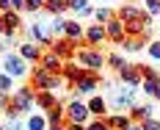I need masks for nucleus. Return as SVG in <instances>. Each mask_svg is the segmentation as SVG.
Returning <instances> with one entry per match:
<instances>
[{
  "mask_svg": "<svg viewBox=\"0 0 160 130\" xmlns=\"http://www.w3.org/2000/svg\"><path fill=\"white\" fill-rule=\"evenodd\" d=\"M91 0H66V6L75 11V14H80V17H86V14H91V6H88Z\"/></svg>",
  "mask_w": 160,
  "mask_h": 130,
  "instance_id": "nucleus-23",
  "label": "nucleus"
},
{
  "mask_svg": "<svg viewBox=\"0 0 160 130\" xmlns=\"http://www.w3.org/2000/svg\"><path fill=\"white\" fill-rule=\"evenodd\" d=\"M11 8H14V11L17 8H25V0H11Z\"/></svg>",
  "mask_w": 160,
  "mask_h": 130,
  "instance_id": "nucleus-40",
  "label": "nucleus"
},
{
  "mask_svg": "<svg viewBox=\"0 0 160 130\" xmlns=\"http://www.w3.org/2000/svg\"><path fill=\"white\" fill-rule=\"evenodd\" d=\"M119 78H122V83H127V86H138V83L144 81L141 78V66H130V64H124L119 69Z\"/></svg>",
  "mask_w": 160,
  "mask_h": 130,
  "instance_id": "nucleus-14",
  "label": "nucleus"
},
{
  "mask_svg": "<svg viewBox=\"0 0 160 130\" xmlns=\"http://www.w3.org/2000/svg\"><path fill=\"white\" fill-rule=\"evenodd\" d=\"M66 116H69V122H80V125H86L91 114H88V105H86V102L72 100V102L66 105Z\"/></svg>",
  "mask_w": 160,
  "mask_h": 130,
  "instance_id": "nucleus-9",
  "label": "nucleus"
},
{
  "mask_svg": "<svg viewBox=\"0 0 160 130\" xmlns=\"http://www.w3.org/2000/svg\"><path fill=\"white\" fill-rule=\"evenodd\" d=\"M66 108H61V105H52L47 111V125H61V119H64Z\"/></svg>",
  "mask_w": 160,
  "mask_h": 130,
  "instance_id": "nucleus-25",
  "label": "nucleus"
},
{
  "mask_svg": "<svg viewBox=\"0 0 160 130\" xmlns=\"http://www.w3.org/2000/svg\"><path fill=\"white\" fill-rule=\"evenodd\" d=\"M149 116H155V108L152 105H132V116L130 119H135V122H144Z\"/></svg>",
  "mask_w": 160,
  "mask_h": 130,
  "instance_id": "nucleus-22",
  "label": "nucleus"
},
{
  "mask_svg": "<svg viewBox=\"0 0 160 130\" xmlns=\"http://www.w3.org/2000/svg\"><path fill=\"white\" fill-rule=\"evenodd\" d=\"M64 36H66V39H72V42H80V39L86 36V28L69 19V22H66V31H64Z\"/></svg>",
  "mask_w": 160,
  "mask_h": 130,
  "instance_id": "nucleus-21",
  "label": "nucleus"
},
{
  "mask_svg": "<svg viewBox=\"0 0 160 130\" xmlns=\"http://www.w3.org/2000/svg\"><path fill=\"white\" fill-rule=\"evenodd\" d=\"M33 105H36V89L33 86H22V89H17L14 94L8 97L6 102V114L8 116H17V114H25V111H31Z\"/></svg>",
  "mask_w": 160,
  "mask_h": 130,
  "instance_id": "nucleus-2",
  "label": "nucleus"
},
{
  "mask_svg": "<svg viewBox=\"0 0 160 130\" xmlns=\"http://www.w3.org/2000/svg\"><path fill=\"white\" fill-rule=\"evenodd\" d=\"M36 105L44 108V111H50L52 105H58V94L50 91V89H36Z\"/></svg>",
  "mask_w": 160,
  "mask_h": 130,
  "instance_id": "nucleus-16",
  "label": "nucleus"
},
{
  "mask_svg": "<svg viewBox=\"0 0 160 130\" xmlns=\"http://www.w3.org/2000/svg\"><path fill=\"white\" fill-rule=\"evenodd\" d=\"M3 72H6L8 78H25V75H28L25 58H22V55H11V53H6V55H3Z\"/></svg>",
  "mask_w": 160,
  "mask_h": 130,
  "instance_id": "nucleus-6",
  "label": "nucleus"
},
{
  "mask_svg": "<svg viewBox=\"0 0 160 130\" xmlns=\"http://www.w3.org/2000/svg\"><path fill=\"white\" fill-rule=\"evenodd\" d=\"M0 130H3V127H0Z\"/></svg>",
  "mask_w": 160,
  "mask_h": 130,
  "instance_id": "nucleus-46",
  "label": "nucleus"
},
{
  "mask_svg": "<svg viewBox=\"0 0 160 130\" xmlns=\"http://www.w3.org/2000/svg\"><path fill=\"white\" fill-rule=\"evenodd\" d=\"M11 89H14V78H8L6 72H0V91L11 94Z\"/></svg>",
  "mask_w": 160,
  "mask_h": 130,
  "instance_id": "nucleus-29",
  "label": "nucleus"
},
{
  "mask_svg": "<svg viewBox=\"0 0 160 130\" xmlns=\"http://www.w3.org/2000/svg\"><path fill=\"white\" fill-rule=\"evenodd\" d=\"M146 8L149 14H160V0H146Z\"/></svg>",
  "mask_w": 160,
  "mask_h": 130,
  "instance_id": "nucleus-37",
  "label": "nucleus"
},
{
  "mask_svg": "<svg viewBox=\"0 0 160 130\" xmlns=\"http://www.w3.org/2000/svg\"><path fill=\"white\" fill-rule=\"evenodd\" d=\"M102 3H108V0H102Z\"/></svg>",
  "mask_w": 160,
  "mask_h": 130,
  "instance_id": "nucleus-45",
  "label": "nucleus"
},
{
  "mask_svg": "<svg viewBox=\"0 0 160 130\" xmlns=\"http://www.w3.org/2000/svg\"><path fill=\"white\" fill-rule=\"evenodd\" d=\"M39 64L44 66V69H50V72H55V75H61V66H64V58L58 55V53H42V61Z\"/></svg>",
  "mask_w": 160,
  "mask_h": 130,
  "instance_id": "nucleus-15",
  "label": "nucleus"
},
{
  "mask_svg": "<svg viewBox=\"0 0 160 130\" xmlns=\"http://www.w3.org/2000/svg\"><path fill=\"white\" fill-rule=\"evenodd\" d=\"M116 17L124 22V31H127V36H144V33H149V25H152V19H149V14L146 11H141L138 6H122L119 11H116Z\"/></svg>",
  "mask_w": 160,
  "mask_h": 130,
  "instance_id": "nucleus-1",
  "label": "nucleus"
},
{
  "mask_svg": "<svg viewBox=\"0 0 160 130\" xmlns=\"http://www.w3.org/2000/svg\"><path fill=\"white\" fill-rule=\"evenodd\" d=\"M105 36H108L111 42H116V44H122V39L127 36V31H124V22H122L119 17L108 19V22H105Z\"/></svg>",
  "mask_w": 160,
  "mask_h": 130,
  "instance_id": "nucleus-11",
  "label": "nucleus"
},
{
  "mask_svg": "<svg viewBox=\"0 0 160 130\" xmlns=\"http://www.w3.org/2000/svg\"><path fill=\"white\" fill-rule=\"evenodd\" d=\"M146 50H149V55H152L155 61H160V39H158V42H152Z\"/></svg>",
  "mask_w": 160,
  "mask_h": 130,
  "instance_id": "nucleus-36",
  "label": "nucleus"
},
{
  "mask_svg": "<svg viewBox=\"0 0 160 130\" xmlns=\"http://www.w3.org/2000/svg\"><path fill=\"white\" fill-rule=\"evenodd\" d=\"M94 17H97V22H99V25H105V22H108V19H113L116 14H113L111 8H105V6H99V8L94 11Z\"/></svg>",
  "mask_w": 160,
  "mask_h": 130,
  "instance_id": "nucleus-28",
  "label": "nucleus"
},
{
  "mask_svg": "<svg viewBox=\"0 0 160 130\" xmlns=\"http://www.w3.org/2000/svg\"><path fill=\"white\" fill-rule=\"evenodd\" d=\"M141 89H144L146 94H152V97H155V89H158V81H141Z\"/></svg>",
  "mask_w": 160,
  "mask_h": 130,
  "instance_id": "nucleus-35",
  "label": "nucleus"
},
{
  "mask_svg": "<svg viewBox=\"0 0 160 130\" xmlns=\"http://www.w3.org/2000/svg\"><path fill=\"white\" fill-rule=\"evenodd\" d=\"M19 55H22L25 61H42V47H39L36 42H22V44H19Z\"/></svg>",
  "mask_w": 160,
  "mask_h": 130,
  "instance_id": "nucleus-18",
  "label": "nucleus"
},
{
  "mask_svg": "<svg viewBox=\"0 0 160 130\" xmlns=\"http://www.w3.org/2000/svg\"><path fill=\"white\" fill-rule=\"evenodd\" d=\"M75 61H78L80 66H86V69H102V66H105V55L88 44L86 50H78V53H75Z\"/></svg>",
  "mask_w": 160,
  "mask_h": 130,
  "instance_id": "nucleus-4",
  "label": "nucleus"
},
{
  "mask_svg": "<svg viewBox=\"0 0 160 130\" xmlns=\"http://www.w3.org/2000/svg\"><path fill=\"white\" fill-rule=\"evenodd\" d=\"M28 31H31V39L36 42V44H52V42H55L50 19H36V22H33Z\"/></svg>",
  "mask_w": 160,
  "mask_h": 130,
  "instance_id": "nucleus-5",
  "label": "nucleus"
},
{
  "mask_svg": "<svg viewBox=\"0 0 160 130\" xmlns=\"http://www.w3.org/2000/svg\"><path fill=\"white\" fill-rule=\"evenodd\" d=\"M28 130H47V116H42V114H36L28 119Z\"/></svg>",
  "mask_w": 160,
  "mask_h": 130,
  "instance_id": "nucleus-26",
  "label": "nucleus"
},
{
  "mask_svg": "<svg viewBox=\"0 0 160 130\" xmlns=\"http://www.w3.org/2000/svg\"><path fill=\"white\" fill-rule=\"evenodd\" d=\"M144 130H160V119H155V116H149V119H144V122H138Z\"/></svg>",
  "mask_w": 160,
  "mask_h": 130,
  "instance_id": "nucleus-32",
  "label": "nucleus"
},
{
  "mask_svg": "<svg viewBox=\"0 0 160 130\" xmlns=\"http://www.w3.org/2000/svg\"><path fill=\"white\" fill-rule=\"evenodd\" d=\"M66 8H69V6H66V0H44V11H47V14H61V11H66Z\"/></svg>",
  "mask_w": 160,
  "mask_h": 130,
  "instance_id": "nucleus-24",
  "label": "nucleus"
},
{
  "mask_svg": "<svg viewBox=\"0 0 160 130\" xmlns=\"http://www.w3.org/2000/svg\"><path fill=\"white\" fill-rule=\"evenodd\" d=\"M3 130H22V125H19V122H17L14 116H11V122H8V125H6Z\"/></svg>",
  "mask_w": 160,
  "mask_h": 130,
  "instance_id": "nucleus-38",
  "label": "nucleus"
},
{
  "mask_svg": "<svg viewBox=\"0 0 160 130\" xmlns=\"http://www.w3.org/2000/svg\"><path fill=\"white\" fill-rule=\"evenodd\" d=\"M66 130H86V125H80V122H69Z\"/></svg>",
  "mask_w": 160,
  "mask_h": 130,
  "instance_id": "nucleus-39",
  "label": "nucleus"
},
{
  "mask_svg": "<svg viewBox=\"0 0 160 130\" xmlns=\"http://www.w3.org/2000/svg\"><path fill=\"white\" fill-rule=\"evenodd\" d=\"M86 130H111V125H108V119H97L91 125H86Z\"/></svg>",
  "mask_w": 160,
  "mask_h": 130,
  "instance_id": "nucleus-33",
  "label": "nucleus"
},
{
  "mask_svg": "<svg viewBox=\"0 0 160 130\" xmlns=\"http://www.w3.org/2000/svg\"><path fill=\"white\" fill-rule=\"evenodd\" d=\"M47 130H66L64 125H47Z\"/></svg>",
  "mask_w": 160,
  "mask_h": 130,
  "instance_id": "nucleus-41",
  "label": "nucleus"
},
{
  "mask_svg": "<svg viewBox=\"0 0 160 130\" xmlns=\"http://www.w3.org/2000/svg\"><path fill=\"white\" fill-rule=\"evenodd\" d=\"M127 130H144V127H141V125H130Z\"/></svg>",
  "mask_w": 160,
  "mask_h": 130,
  "instance_id": "nucleus-42",
  "label": "nucleus"
},
{
  "mask_svg": "<svg viewBox=\"0 0 160 130\" xmlns=\"http://www.w3.org/2000/svg\"><path fill=\"white\" fill-rule=\"evenodd\" d=\"M25 8L36 14V11H42V8H44V0H25Z\"/></svg>",
  "mask_w": 160,
  "mask_h": 130,
  "instance_id": "nucleus-34",
  "label": "nucleus"
},
{
  "mask_svg": "<svg viewBox=\"0 0 160 130\" xmlns=\"http://www.w3.org/2000/svg\"><path fill=\"white\" fill-rule=\"evenodd\" d=\"M83 39H86V42H88L91 47L102 44V42L108 39V36H105V25H88V28H86V36H83Z\"/></svg>",
  "mask_w": 160,
  "mask_h": 130,
  "instance_id": "nucleus-17",
  "label": "nucleus"
},
{
  "mask_svg": "<svg viewBox=\"0 0 160 130\" xmlns=\"http://www.w3.org/2000/svg\"><path fill=\"white\" fill-rule=\"evenodd\" d=\"M105 64H111L113 69H122V66H124V58H122L119 53H113V55H108V58H105Z\"/></svg>",
  "mask_w": 160,
  "mask_h": 130,
  "instance_id": "nucleus-31",
  "label": "nucleus"
},
{
  "mask_svg": "<svg viewBox=\"0 0 160 130\" xmlns=\"http://www.w3.org/2000/svg\"><path fill=\"white\" fill-rule=\"evenodd\" d=\"M78 44H80V42H72V39L61 36V39H55L50 47H52V53H58L64 61H72V58H75V53H78Z\"/></svg>",
  "mask_w": 160,
  "mask_h": 130,
  "instance_id": "nucleus-7",
  "label": "nucleus"
},
{
  "mask_svg": "<svg viewBox=\"0 0 160 130\" xmlns=\"http://www.w3.org/2000/svg\"><path fill=\"white\" fill-rule=\"evenodd\" d=\"M64 78L61 75H55V72H50V69H44V66H36L31 72V86L33 89H50V91H55V89H61L64 86ZM58 94V91H55Z\"/></svg>",
  "mask_w": 160,
  "mask_h": 130,
  "instance_id": "nucleus-3",
  "label": "nucleus"
},
{
  "mask_svg": "<svg viewBox=\"0 0 160 130\" xmlns=\"http://www.w3.org/2000/svg\"><path fill=\"white\" fill-rule=\"evenodd\" d=\"M0 33H3V19H0Z\"/></svg>",
  "mask_w": 160,
  "mask_h": 130,
  "instance_id": "nucleus-44",
  "label": "nucleus"
},
{
  "mask_svg": "<svg viewBox=\"0 0 160 130\" xmlns=\"http://www.w3.org/2000/svg\"><path fill=\"white\" fill-rule=\"evenodd\" d=\"M50 25H52V36H64V31H66V19H61V17L55 14V19H50Z\"/></svg>",
  "mask_w": 160,
  "mask_h": 130,
  "instance_id": "nucleus-27",
  "label": "nucleus"
},
{
  "mask_svg": "<svg viewBox=\"0 0 160 130\" xmlns=\"http://www.w3.org/2000/svg\"><path fill=\"white\" fill-rule=\"evenodd\" d=\"M88 72H91V69H83L78 61H64V66H61V78H64L66 83H72V86H75L83 75H88Z\"/></svg>",
  "mask_w": 160,
  "mask_h": 130,
  "instance_id": "nucleus-8",
  "label": "nucleus"
},
{
  "mask_svg": "<svg viewBox=\"0 0 160 130\" xmlns=\"http://www.w3.org/2000/svg\"><path fill=\"white\" fill-rule=\"evenodd\" d=\"M86 105H88V114L97 116V119H102V116L108 114V102H105L102 97H91L88 102H86Z\"/></svg>",
  "mask_w": 160,
  "mask_h": 130,
  "instance_id": "nucleus-20",
  "label": "nucleus"
},
{
  "mask_svg": "<svg viewBox=\"0 0 160 130\" xmlns=\"http://www.w3.org/2000/svg\"><path fill=\"white\" fill-rule=\"evenodd\" d=\"M141 78L144 81H160L158 69H152V66H141Z\"/></svg>",
  "mask_w": 160,
  "mask_h": 130,
  "instance_id": "nucleus-30",
  "label": "nucleus"
},
{
  "mask_svg": "<svg viewBox=\"0 0 160 130\" xmlns=\"http://www.w3.org/2000/svg\"><path fill=\"white\" fill-rule=\"evenodd\" d=\"M155 97L160 100V81H158V89H155Z\"/></svg>",
  "mask_w": 160,
  "mask_h": 130,
  "instance_id": "nucleus-43",
  "label": "nucleus"
},
{
  "mask_svg": "<svg viewBox=\"0 0 160 130\" xmlns=\"http://www.w3.org/2000/svg\"><path fill=\"white\" fill-rule=\"evenodd\" d=\"M132 86H127V89H122V91H116L111 100V108L113 111H124V108H132Z\"/></svg>",
  "mask_w": 160,
  "mask_h": 130,
  "instance_id": "nucleus-12",
  "label": "nucleus"
},
{
  "mask_svg": "<svg viewBox=\"0 0 160 130\" xmlns=\"http://www.w3.org/2000/svg\"><path fill=\"white\" fill-rule=\"evenodd\" d=\"M0 19H3V33H6V36H14V33L19 31V25H22V19H19L17 11H3Z\"/></svg>",
  "mask_w": 160,
  "mask_h": 130,
  "instance_id": "nucleus-13",
  "label": "nucleus"
},
{
  "mask_svg": "<svg viewBox=\"0 0 160 130\" xmlns=\"http://www.w3.org/2000/svg\"><path fill=\"white\" fill-rule=\"evenodd\" d=\"M108 125H111V130H127L132 125V119L122 111H116V114H108Z\"/></svg>",
  "mask_w": 160,
  "mask_h": 130,
  "instance_id": "nucleus-19",
  "label": "nucleus"
},
{
  "mask_svg": "<svg viewBox=\"0 0 160 130\" xmlns=\"http://www.w3.org/2000/svg\"><path fill=\"white\" fill-rule=\"evenodd\" d=\"M97 83H99V72L91 69L88 75H83V78L75 83V91H78V94H94V91H97Z\"/></svg>",
  "mask_w": 160,
  "mask_h": 130,
  "instance_id": "nucleus-10",
  "label": "nucleus"
}]
</instances>
